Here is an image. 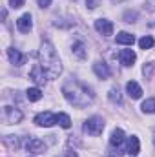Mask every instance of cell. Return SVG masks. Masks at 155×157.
Wrapping results in <instances>:
<instances>
[{"label":"cell","mask_w":155,"mask_h":157,"mask_svg":"<svg viewBox=\"0 0 155 157\" xmlns=\"http://www.w3.org/2000/svg\"><path fill=\"white\" fill-rule=\"evenodd\" d=\"M62 95L66 97V101L70 104H73L77 108H86L95 101L93 90L88 84L77 80V78H68L62 84Z\"/></svg>","instance_id":"6da1fadb"},{"label":"cell","mask_w":155,"mask_h":157,"mask_svg":"<svg viewBox=\"0 0 155 157\" xmlns=\"http://www.w3.org/2000/svg\"><path fill=\"white\" fill-rule=\"evenodd\" d=\"M39 59H40V66L44 68V71L47 73L49 78H57L62 71V64L60 59L57 55V49L53 48V44L49 40H44L40 44L39 49Z\"/></svg>","instance_id":"7a4b0ae2"},{"label":"cell","mask_w":155,"mask_h":157,"mask_svg":"<svg viewBox=\"0 0 155 157\" xmlns=\"http://www.w3.org/2000/svg\"><path fill=\"white\" fill-rule=\"evenodd\" d=\"M82 130H84L88 135L97 137V135H100V133H102V130H104V119L99 117V115H93V117H89L86 122H84Z\"/></svg>","instance_id":"3957f363"},{"label":"cell","mask_w":155,"mask_h":157,"mask_svg":"<svg viewBox=\"0 0 155 157\" xmlns=\"http://www.w3.org/2000/svg\"><path fill=\"white\" fill-rule=\"evenodd\" d=\"M22 119H24V115L18 108H13V106H4L2 108V121L6 124H18Z\"/></svg>","instance_id":"277c9868"},{"label":"cell","mask_w":155,"mask_h":157,"mask_svg":"<svg viewBox=\"0 0 155 157\" xmlns=\"http://www.w3.org/2000/svg\"><path fill=\"white\" fill-rule=\"evenodd\" d=\"M29 78L37 84V86H44L46 84V80H47V73L44 71V68L37 64V66H33V70L29 71Z\"/></svg>","instance_id":"5b68a950"},{"label":"cell","mask_w":155,"mask_h":157,"mask_svg":"<svg viewBox=\"0 0 155 157\" xmlns=\"http://www.w3.org/2000/svg\"><path fill=\"white\" fill-rule=\"evenodd\" d=\"M95 29H97L100 35H104V37L113 35V24H112V20H106V18L95 20Z\"/></svg>","instance_id":"8992f818"},{"label":"cell","mask_w":155,"mask_h":157,"mask_svg":"<svg viewBox=\"0 0 155 157\" xmlns=\"http://www.w3.org/2000/svg\"><path fill=\"white\" fill-rule=\"evenodd\" d=\"M35 122L39 126H44V128H49L53 124H57V115H53L51 112H42L35 117Z\"/></svg>","instance_id":"52a82bcc"},{"label":"cell","mask_w":155,"mask_h":157,"mask_svg":"<svg viewBox=\"0 0 155 157\" xmlns=\"http://www.w3.org/2000/svg\"><path fill=\"white\" fill-rule=\"evenodd\" d=\"M26 150L31 152V154H44L46 152V144H44V141H40L39 137H31L26 143Z\"/></svg>","instance_id":"ba28073f"},{"label":"cell","mask_w":155,"mask_h":157,"mask_svg":"<svg viewBox=\"0 0 155 157\" xmlns=\"http://www.w3.org/2000/svg\"><path fill=\"white\" fill-rule=\"evenodd\" d=\"M17 28H18V31H20V33H29V31H31V28H33L31 15H29V13L22 15V17L17 20Z\"/></svg>","instance_id":"9c48e42d"},{"label":"cell","mask_w":155,"mask_h":157,"mask_svg":"<svg viewBox=\"0 0 155 157\" xmlns=\"http://www.w3.org/2000/svg\"><path fill=\"white\" fill-rule=\"evenodd\" d=\"M119 60H120L122 66H133L135 60H137V55H135L133 49H122L119 53Z\"/></svg>","instance_id":"30bf717a"},{"label":"cell","mask_w":155,"mask_h":157,"mask_svg":"<svg viewBox=\"0 0 155 157\" xmlns=\"http://www.w3.org/2000/svg\"><path fill=\"white\" fill-rule=\"evenodd\" d=\"M93 73H95L99 78H102V80H104V78H110V75H112L108 64L102 62V60H97V62L93 64Z\"/></svg>","instance_id":"8fae6325"},{"label":"cell","mask_w":155,"mask_h":157,"mask_svg":"<svg viewBox=\"0 0 155 157\" xmlns=\"http://www.w3.org/2000/svg\"><path fill=\"white\" fill-rule=\"evenodd\" d=\"M71 51H73V55L77 57L78 60H84V59L88 57V49H86L84 40H73V44H71Z\"/></svg>","instance_id":"7c38bea8"},{"label":"cell","mask_w":155,"mask_h":157,"mask_svg":"<svg viewBox=\"0 0 155 157\" xmlns=\"http://www.w3.org/2000/svg\"><path fill=\"white\" fill-rule=\"evenodd\" d=\"M7 57H9V60H11V64H15V66H22L24 62H26V55H22L18 49H15V48H9L7 49Z\"/></svg>","instance_id":"4fadbf2b"},{"label":"cell","mask_w":155,"mask_h":157,"mask_svg":"<svg viewBox=\"0 0 155 157\" xmlns=\"http://www.w3.org/2000/svg\"><path fill=\"white\" fill-rule=\"evenodd\" d=\"M122 143H124V132H122L120 128H115L113 133H112V137H110V144H112V148L120 150Z\"/></svg>","instance_id":"5bb4252c"},{"label":"cell","mask_w":155,"mask_h":157,"mask_svg":"<svg viewBox=\"0 0 155 157\" xmlns=\"http://www.w3.org/2000/svg\"><path fill=\"white\" fill-rule=\"evenodd\" d=\"M126 91H128V95H130L131 99H141V97H142V88H141L135 80H130V82L126 84Z\"/></svg>","instance_id":"9a60e30c"},{"label":"cell","mask_w":155,"mask_h":157,"mask_svg":"<svg viewBox=\"0 0 155 157\" xmlns=\"http://www.w3.org/2000/svg\"><path fill=\"white\" fill-rule=\"evenodd\" d=\"M139 150H141V143H139V139L135 137V135H131L130 139H128V146H126V152L130 154L131 157H135L139 154Z\"/></svg>","instance_id":"2e32d148"},{"label":"cell","mask_w":155,"mask_h":157,"mask_svg":"<svg viewBox=\"0 0 155 157\" xmlns=\"http://www.w3.org/2000/svg\"><path fill=\"white\" fill-rule=\"evenodd\" d=\"M117 44H124V46H133V42H135V37L131 35V33H128V31H120L119 35L115 37Z\"/></svg>","instance_id":"e0dca14e"},{"label":"cell","mask_w":155,"mask_h":157,"mask_svg":"<svg viewBox=\"0 0 155 157\" xmlns=\"http://www.w3.org/2000/svg\"><path fill=\"white\" fill-rule=\"evenodd\" d=\"M4 144H6L9 150H18L20 141H18V137H17V135H6V137H4Z\"/></svg>","instance_id":"ac0fdd59"},{"label":"cell","mask_w":155,"mask_h":157,"mask_svg":"<svg viewBox=\"0 0 155 157\" xmlns=\"http://www.w3.org/2000/svg\"><path fill=\"white\" fill-rule=\"evenodd\" d=\"M108 97H110V101H112V102H115V104H122V95H120L119 86H113V88L110 90Z\"/></svg>","instance_id":"d6986e66"},{"label":"cell","mask_w":155,"mask_h":157,"mask_svg":"<svg viewBox=\"0 0 155 157\" xmlns=\"http://www.w3.org/2000/svg\"><path fill=\"white\" fill-rule=\"evenodd\" d=\"M26 97H28V101H31V102H37L42 99V91H40L39 88H29L28 91H26Z\"/></svg>","instance_id":"ffe728a7"},{"label":"cell","mask_w":155,"mask_h":157,"mask_svg":"<svg viewBox=\"0 0 155 157\" xmlns=\"http://www.w3.org/2000/svg\"><path fill=\"white\" fill-rule=\"evenodd\" d=\"M57 124H60L62 128H71V119L68 113H57Z\"/></svg>","instance_id":"44dd1931"},{"label":"cell","mask_w":155,"mask_h":157,"mask_svg":"<svg viewBox=\"0 0 155 157\" xmlns=\"http://www.w3.org/2000/svg\"><path fill=\"white\" fill-rule=\"evenodd\" d=\"M141 110H142L144 113H155V97L153 99H146V101L142 102Z\"/></svg>","instance_id":"7402d4cb"},{"label":"cell","mask_w":155,"mask_h":157,"mask_svg":"<svg viewBox=\"0 0 155 157\" xmlns=\"http://www.w3.org/2000/svg\"><path fill=\"white\" fill-rule=\"evenodd\" d=\"M153 44H155V40L150 35H146V37H142L139 40V48L141 49H150V48H153Z\"/></svg>","instance_id":"603a6c76"},{"label":"cell","mask_w":155,"mask_h":157,"mask_svg":"<svg viewBox=\"0 0 155 157\" xmlns=\"http://www.w3.org/2000/svg\"><path fill=\"white\" fill-rule=\"evenodd\" d=\"M24 2H26V0H9V4H11V7H13V9L22 7V6H24Z\"/></svg>","instance_id":"cb8c5ba5"},{"label":"cell","mask_w":155,"mask_h":157,"mask_svg":"<svg viewBox=\"0 0 155 157\" xmlns=\"http://www.w3.org/2000/svg\"><path fill=\"white\" fill-rule=\"evenodd\" d=\"M135 17H137L135 13H126V15H124V18H126V22H135V20H133Z\"/></svg>","instance_id":"d4e9b609"},{"label":"cell","mask_w":155,"mask_h":157,"mask_svg":"<svg viewBox=\"0 0 155 157\" xmlns=\"http://www.w3.org/2000/svg\"><path fill=\"white\" fill-rule=\"evenodd\" d=\"M49 4H51V0H39V6L42 9H46V7H49Z\"/></svg>","instance_id":"484cf974"},{"label":"cell","mask_w":155,"mask_h":157,"mask_svg":"<svg viewBox=\"0 0 155 157\" xmlns=\"http://www.w3.org/2000/svg\"><path fill=\"white\" fill-rule=\"evenodd\" d=\"M59 157H77V152H71V150H68V152H64L62 155H59Z\"/></svg>","instance_id":"4316f807"},{"label":"cell","mask_w":155,"mask_h":157,"mask_svg":"<svg viewBox=\"0 0 155 157\" xmlns=\"http://www.w3.org/2000/svg\"><path fill=\"white\" fill-rule=\"evenodd\" d=\"M86 4H88V7H89V9L97 7V2H95V0H86Z\"/></svg>","instance_id":"83f0119b"},{"label":"cell","mask_w":155,"mask_h":157,"mask_svg":"<svg viewBox=\"0 0 155 157\" xmlns=\"http://www.w3.org/2000/svg\"><path fill=\"white\" fill-rule=\"evenodd\" d=\"M148 6H150V9H155V0H148Z\"/></svg>","instance_id":"f1b7e54d"},{"label":"cell","mask_w":155,"mask_h":157,"mask_svg":"<svg viewBox=\"0 0 155 157\" xmlns=\"http://www.w3.org/2000/svg\"><path fill=\"white\" fill-rule=\"evenodd\" d=\"M113 2H124V0H113Z\"/></svg>","instance_id":"f546056e"},{"label":"cell","mask_w":155,"mask_h":157,"mask_svg":"<svg viewBox=\"0 0 155 157\" xmlns=\"http://www.w3.org/2000/svg\"><path fill=\"white\" fill-rule=\"evenodd\" d=\"M153 143H155V137H153Z\"/></svg>","instance_id":"4dcf8cb0"}]
</instances>
